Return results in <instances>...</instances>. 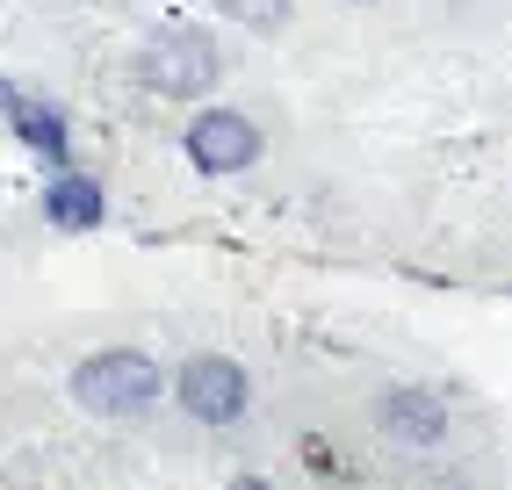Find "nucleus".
<instances>
[{"instance_id": "f257e3e1", "label": "nucleus", "mask_w": 512, "mask_h": 490, "mask_svg": "<svg viewBox=\"0 0 512 490\" xmlns=\"http://www.w3.org/2000/svg\"><path fill=\"white\" fill-rule=\"evenodd\" d=\"M138 80L152 94H166V101H202L224 80V51H217V37L202 22H166V29H152L138 44Z\"/></svg>"}, {"instance_id": "f03ea898", "label": "nucleus", "mask_w": 512, "mask_h": 490, "mask_svg": "<svg viewBox=\"0 0 512 490\" xmlns=\"http://www.w3.org/2000/svg\"><path fill=\"white\" fill-rule=\"evenodd\" d=\"M73 404L87 418H145L159 404V361L145 354V346H101V354H87L73 368Z\"/></svg>"}, {"instance_id": "7ed1b4c3", "label": "nucleus", "mask_w": 512, "mask_h": 490, "mask_svg": "<svg viewBox=\"0 0 512 490\" xmlns=\"http://www.w3.org/2000/svg\"><path fill=\"white\" fill-rule=\"evenodd\" d=\"M174 404L195 418V426H238L253 404V375L231 354H195L174 368Z\"/></svg>"}, {"instance_id": "20e7f679", "label": "nucleus", "mask_w": 512, "mask_h": 490, "mask_svg": "<svg viewBox=\"0 0 512 490\" xmlns=\"http://www.w3.org/2000/svg\"><path fill=\"white\" fill-rule=\"evenodd\" d=\"M181 145H188L195 173H210V181H231V173L260 166L267 137H260V123H253L246 109H195V123H188Z\"/></svg>"}, {"instance_id": "39448f33", "label": "nucleus", "mask_w": 512, "mask_h": 490, "mask_svg": "<svg viewBox=\"0 0 512 490\" xmlns=\"http://www.w3.org/2000/svg\"><path fill=\"white\" fill-rule=\"evenodd\" d=\"M448 404H440L433 390H383L375 397V433L397 440V447H440L448 440Z\"/></svg>"}, {"instance_id": "423d86ee", "label": "nucleus", "mask_w": 512, "mask_h": 490, "mask_svg": "<svg viewBox=\"0 0 512 490\" xmlns=\"http://www.w3.org/2000/svg\"><path fill=\"white\" fill-rule=\"evenodd\" d=\"M101 217H109V195H101L94 173H58V181L44 188V224H58V231H94Z\"/></svg>"}, {"instance_id": "0eeeda50", "label": "nucleus", "mask_w": 512, "mask_h": 490, "mask_svg": "<svg viewBox=\"0 0 512 490\" xmlns=\"http://www.w3.org/2000/svg\"><path fill=\"white\" fill-rule=\"evenodd\" d=\"M8 123H15V137L29 152H44V159H65V109L58 101H44V94H8Z\"/></svg>"}, {"instance_id": "6e6552de", "label": "nucleus", "mask_w": 512, "mask_h": 490, "mask_svg": "<svg viewBox=\"0 0 512 490\" xmlns=\"http://www.w3.org/2000/svg\"><path fill=\"white\" fill-rule=\"evenodd\" d=\"M224 22H246L253 37H282V29L296 22V0H217Z\"/></svg>"}, {"instance_id": "1a4fd4ad", "label": "nucleus", "mask_w": 512, "mask_h": 490, "mask_svg": "<svg viewBox=\"0 0 512 490\" xmlns=\"http://www.w3.org/2000/svg\"><path fill=\"white\" fill-rule=\"evenodd\" d=\"M224 490H275V483H267V476H231Z\"/></svg>"}, {"instance_id": "9d476101", "label": "nucleus", "mask_w": 512, "mask_h": 490, "mask_svg": "<svg viewBox=\"0 0 512 490\" xmlns=\"http://www.w3.org/2000/svg\"><path fill=\"white\" fill-rule=\"evenodd\" d=\"M0 116H8V87H0Z\"/></svg>"}]
</instances>
